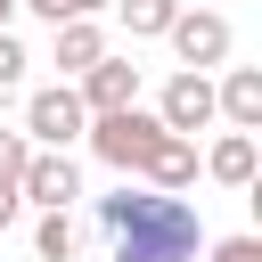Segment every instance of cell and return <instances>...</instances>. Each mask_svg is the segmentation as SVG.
Here are the masks:
<instances>
[{"label":"cell","instance_id":"obj_10","mask_svg":"<svg viewBox=\"0 0 262 262\" xmlns=\"http://www.w3.org/2000/svg\"><path fill=\"white\" fill-rule=\"evenodd\" d=\"M106 49V33H98V16H57V41H49V66H66V74H82L90 57Z\"/></svg>","mask_w":262,"mask_h":262},{"label":"cell","instance_id":"obj_20","mask_svg":"<svg viewBox=\"0 0 262 262\" xmlns=\"http://www.w3.org/2000/svg\"><path fill=\"white\" fill-rule=\"evenodd\" d=\"M8 16H16V0H0V25H8Z\"/></svg>","mask_w":262,"mask_h":262},{"label":"cell","instance_id":"obj_19","mask_svg":"<svg viewBox=\"0 0 262 262\" xmlns=\"http://www.w3.org/2000/svg\"><path fill=\"white\" fill-rule=\"evenodd\" d=\"M98 8H106V0H74V16H98Z\"/></svg>","mask_w":262,"mask_h":262},{"label":"cell","instance_id":"obj_17","mask_svg":"<svg viewBox=\"0 0 262 262\" xmlns=\"http://www.w3.org/2000/svg\"><path fill=\"white\" fill-rule=\"evenodd\" d=\"M16 213H25V188H16V180H0V229H8Z\"/></svg>","mask_w":262,"mask_h":262},{"label":"cell","instance_id":"obj_2","mask_svg":"<svg viewBox=\"0 0 262 262\" xmlns=\"http://www.w3.org/2000/svg\"><path fill=\"white\" fill-rule=\"evenodd\" d=\"M156 131H164V115H147L139 98H131V106H106V115L82 123V139H90V156H98L106 172H139V156L156 147Z\"/></svg>","mask_w":262,"mask_h":262},{"label":"cell","instance_id":"obj_18","mask_svg":"<svg viewBox=\"0 0 262 262\" xmlns=\"http://www.w3.org/2000/svg\"><path fill=\"white\" fill-rule=\"evenodd\" d=\"M16 8H33V16H49V25H57V16H74V0H16Z\"/></svg>","mask_w":262,"mask_h":262},{"label":"cell","instance_id":"obj_11","mask_svg":"<svg viewBox=\"0 0 262 262\" xmlns=\"http://www.w3.org/2000/svg\"><path fill=\"white\" fill-rule=\"evenodd\" d=\"M205 172H213L221 188H254V131H221V139L205 147Z\"/></svg>","mask_w":262,"mask_h":262},{"label":"cell","instance_id":"obj_8","mask_svg":"<svg viewBox=\"0 0 262 262\" xmlns=\"http://www.w3.org/2000/svg\"><path fill=\"white\" fill-rule=\"evenodd\" d=\"M139 180L147 188H196V139L188 131H156V147L139 156Z\"/></svg>","mask_w":262,"mask_h":262},{"label":"cell","instance_id":"obj_4","mask_svg":"<svg viewBox=\"0 0 262 262\" xmlns=\"http://www.w3.org/2000/svg\"><path fill=\"white\" fill-rule=\"evenodd\" d=\"M164 41L180 49V66H221L229 57V16H213V8H172V25H164Z\"/></svg>","mask_w":262,"mask_h":262},{"label":"cell","instance_id":"obj_12","mask_svg":"<svg viewBox=\"0 0 262 262\" xmlns=\"http://www.w3.org/2000/svg\"><path fill=\"white\" fill-rule=\"evenodd\" d=\"M41 262H74L82 254V229H74V205H41V229H33Z\"/></svg>","mask_w":262,"mask_h":262},{"label":"cell","instance_id":"obj_16","mask_svg":"<svg viewBox=\"0 0 262 262\" xmlns=\"http://www.w3.org/2000/svg\"><path fill=\"white\" fill-rule=\"evenodd\" d=\"M213 262H262V237H221Z\"/></svg>","mask_w":262,"mask_h":262},{"label":"cell","instance_id":"obj_3","mask_svg":"<svg viewBox=\"0 0 262 262\" xmlns=\"http://www.w3.org/2000/svg\"><path fill=\"white\" fill-rule=\"evenodd\" d=\"M82 123H90V106H82V90H74V82H57V90H33V98H25V139H33V147H74V139H82Z\"/></svg>","mask_w":262,"mask_h":262},{"label":"cell","instance_id":"obj_1","mask_svg":"<svg viewBox=\"0 0 262 262\" xmlns=\"http://www.w3.org/2000/svg\"><path fill=\"white\" fill-rule=\"evenodd\" d=\"M98 229H106V262H196L205 246V221L180 188H123L98 196Z\"/></svg>","mask_w":262,"mask_h":262},{"label":"cell","instance_id":"obj_7","mask_svg":"<svg viewBox=\"0 0 262 262\" xmlns=\"http://www.w3.org/2000/svg\"><path fill=\"white\" fill-rule=\"evenodd\" d=\"M16 188H25V205H74L82 196V172H74L66 147H33L25 172H16Z\"/></svg>","mask_w":262,"mask_h":262},{"label":"cell","instance_id":"obj_15","mask_svg":"<svg viewBox=\"0 0 262 262\" xmlns=\"http://www.w3.org/2000/svg\"><path fill=\"white\" fill-rule=\"evenodd\" d=\"M25 156H33V139H25V131H0V180H16Z\"/></svg>","mask_w":262,"mask_h":262},{"label":"cell","instance_id":"obj_13","mask_svg":"<svg viewBox=\"0 0 262 262\" xmlns=\"http://www.w3.org/2000/svg\"><path fill=\"white\" fill-rule=\"evenodd\" d=\"M106 8L123 16V33H131V41H156V33L172 25V8H180V0H106Z\"/></svg>","mask_w":262,"mask_h":262},{"label":"cell","instance_id":"obj_5","mask_svg":"<svg viewBox=\"0 0 262 262\" xmlns=\"http://www.w3.org/2000/svg\"><path fill=\"white\" fill-rule=\"evenodd\" d=\"M156 115H164V131H188V139H196V131L213 123V74H205V66H180V74L164 82Z\"/></svg>","mask_w":262,"mask_h":262},{"label":"cell","instance_id":"obj_9","mask_svg":"<svg viewBox=\"0 0 262 262\" xmlns=\"http://www.w3.org/2000/svg\"><path fill=\"white\" fill-rule=\"evenodd\" d=\"M213 115H229V131H262V74L254 66H229L213 82Z\"/></svg>","mask_w":262,"mask_h":262},{"label":"cell","instance_id":"obj_14","mask_svg":"<svg viewBox=\"0 0 262 262\" xmlns=\"http://www.w3.org/2000/svg\"><path fill=\"white\" fill-rule=\"evenodd\" d=\"M16 82H25V41L0 25V90H16Z\"/></svg>","mask_w":262,"mask_h":262},{"label":"cell","instance_id":"obj_6","mask_svg":"<svg viewBox=\"0 0 262 262\" xmlns=\"http://www.w3.org/2000/svg\"><path fill=\"white\" fill-rule=\"evenodd\" d=\"M74 90H82V106H90V115L131 106V98H139V66H131V57H115V49H98V57L74 74Z\"/></svg>","mask_w":262,"mask_h":262}]
</instances>
